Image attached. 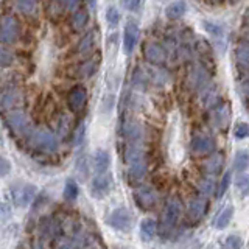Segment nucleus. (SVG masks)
<instances>
[{
	"label": "nucleus",
	"instance_id": "obj_4",
	"mask_svg": "<svg viewBox=\"0 0 249 249\" xmlns=\"http://www.w3.org/2000/svg\"><path fill=\"white\" fill-rule=\"evenodd\" d=\"M182 212H184L182 201L179 199L178 196H171L167 201L165 207H163V212H162V216H160V228L163 231H171L178 224Z\"/></svg>",
	"mask_w": 249,
	"mask_h": 249
},
{
	"label": "nucleus",
	"instance_id": "obj_43",
	"mask_svg": "<svg viewBox=\"0 0 249 249\" xmlns=\"http://www.w3.org/2000/svg\"><path fill=\"white\" fill-rule=\"evenodd\" d=\"M10 171H11V163H10V160L0 156V178H5L6 175H10Z\"/></svg>",
	"mask_w": 249,
	"mask_h": 249
},
{
	"label": "nucleus",
	"instance_id": "obj_18",
	"mask_svg": "<svg viewBox=\"0 0 249 249\" xmlns=\"http://www.w3.org/2000/svg\"><path fill=\"white\" fill-rule=\"evenodd\" d=\"M123 136L128 142L132 143H140L143 139V128L142 124L136 120H128L123 124Z\"/></svg>",
	"mask_w": 249,
	"mask_h": 249
},
{
	"label": "nucleus",
	"instance_id": "obj_2",
	"mask_svg": "<svg viewBox=\"0 0 249 249\" xmlns=\"http://www.w3.org/2000/svg\"><path fill=\"white\" fill-rule=\"evenodd\" d=\"M5 124L10 132L16 137H28L31 132V123L25 111L20 109H11L5 115Z\"/></svg>",
	"mask_w": 249,
	"mask_h": 249
},
{
	"label": "nucleus",
	"instance_id": "obj_3",
	"mask_svg": "<svg viewBox=\"0 0 249 249\" xmlns=\"http://www.w3.org/2000/svg\"><path fill=\"white\" fill-rule=\"evenodd\" d=\"M22 25L19 19L13 14L0 16V44L13 45L20 39Z\"/></svg>",
	"mask_w": 249,
	"mask_h": 249
},
{
	"label": "nucleus",
	"instance_id": "obj_12",
	"mask_svg": "<svg viewBox=\"0 0 249 249\" xmlns=\"http://www.w3.org/2000/svg\"><path fill=\"white\" fill-rule=\"evenodd\" d=\"M143 56L153 66H163L167 61V49L159 42L146 41L143 44Z\"/></svg>",
	"mask_w": 249,
	"mask_h": 249
},
{
	"label": "nucleus",
	"instance_id": "obj_35",
	"mask_svg": "<svg viewBox=\"0 0 249 249\" xmlns=\"http://www.w3.org/2000/svg\"><path fill=\"white\" fill-rule=\"evenodd\" d=\"M84 137H86V123L84 122H80L75 126L73 129V134H72V142L73 145H81L84 142Z\"/></svg>",
	"mask_w": 249,
	"mask_h": 249
},
{
	"label": "nucleus",
	"instance_id": "obj_6",
	"mask_svg": "<svg viewBox=\"0 0 249 249\" xmlns=\"http://www.w3.org/2000/svg\"><path fill=\"white\" fill-rule=\"evenodd\" d=\"M37 231L42 240H58L62 237L64 226L53 216H42L37 223Z\"/></svg>",
	"mask_w": 249,
	"mask_h": 249
},
{
	"label": "nucleus",
	"instance_id": "obj_28",
	"mask_svg": "<svg viewBox=\"0 0 249 249\" xmlns=\"http://www.w3.org/2000/svg\"><path fill=\"white\" fill-rule=\"evenodd\" d=\"M146 175V160H140V162H136L132 163V165H129V179L131 181H140L143 176Z\"/></svg>",
	"mask_w": 249,
	"mask_h": 249
},
{
	"label": "nucleus",
	"instance_id": "obj_7",
	"mask_svg": "<svg viewBox=\"0 0 249 249\" xmlns=\"http://www.w3.org/2000/svg\"><path fill=\"white\" fill-rule=\"evenodd\" d=\"M22 92L16 84L0 88V111H11L22 103Z\"/></svg>",
	"mask_w": 249,
	"mask_h": 249
},
{
	"label": "nucleus",
	"instance_id": "obj_51",
	"mask_svg": "<svg viewBox=\"0 0 249 249\" xmlns=\"http://www.w3.org/2000/svg\"><path fill=\"white\" fill-rule=\"evenodd\" d=\"M246 19L249 20V10H248V13H246Z\"/></svg>",
	"mask_w": 249,
	"mask_h": 249
},
{
	"label": "nucleus",
	"instance_id": "obj_13",
	"mask_svg": "<svg viewBox=\"0 0 249 249\" xmlns=\"http://www.w3.org/2000/svg\"><path fill=\"white\" fill-rule=\"evenodd\" d=\"M190 150L195 156H207L215 151V142L206 134H195L190 142Z\"/></svg>",
	"mask_w": 249,
	"mask_h": 249
},
{
	"label": "nucleus",
	"instance_id": "obj_32",
	"mask_svg": "<svg viewBox=\"0 0 249 249\" xmlns=\"http://www.w3.org/2000/svg\"><path fill=\"white\" fill-rule=\"evenodd\" d=\"M14 3H16V8H18V11L25 16L33 14L36 10V0H14Z\"/></svg>",
	"mask_w": 249,
	"mask_h": 249
},
{
	"label": "nucleus",
	"instance_id": "obj_50",
	"mask_svg": "<svg viewBox=\"0 0 249 249\" xmlns=\"http://www.w3.org/2000/svg\"><path fill=\"white\" fill-rule=\"evenodd\" d=\"M86 2H88L90 6H95V3H97V0H86Z\"/></svg>",
	"mask_w": 249,
	"mask_h": 249
},
{
	"label": "nucleus",
	"instance_id": "obj_15",
	"mask_svg": "<svg viewBox=\"0 0 249 249\" xmlns=\"http://www.w3.org/2000/svg\"><path fill=\"white\" fill-rule=\"evenodd\" d=\"M207 199L206 196H198V198H193L190 201L189 207H187V218L189 221L192 223H198L199 220H202V216L206 215L207 212Z\"/></svg>",
	"mask_w": 249,
	"mask_h": 249
},
{
	"label": "nucleus",
	"instance_id": "obj_52",
	"mask_svg": "<svg viewBox=\"0 0 249 249\" xmlns=\"http://www.w3.org/2000/svg\"><path fill=\"white\" fill-rule=\"evenodd\" d=\"M160 2H163V0H160Z\"/></svg>",
	"mask_w": 249,
	"mask_h": 249
},
{
	"label": "nucleus",
	"instance_id": "obj_1",
	"mask_svg": "<svg viewBox=\"0 0 249 249\" xmlns=\"http://www.w3.org/2000/svg\"><path fill=\"white\" fill-rule=\"evenodd\" d=\"M27 142L33 150L41 151V153H54L58 150V145H59L58 137L47 129L31 131L27 137Z\"/></svg>",
	"mask_w": 249,
	"mask_h": 249
},
{
	"label": "nucleus",
	"instance_id": "obj_39",
	"mask_svg": "<svg viewBox=\"0 0 249 249\" xmlns=\"http://www.w3.org/2000/svg\"><path fill=\"white\" fill-rule=\"evenodd\" d=\"M202 27H204V30L207 31V33L210 36H213V37H220L223 35V30L220 25H216V23L213 22H209V20H204L202 22Z\"/></svg>",
	"mask_w": 249,
	"mask_h": 249
},
{
	"label": "nucleus",
	"instance_id": "obj_42",
	"mask_svg": "<svg viewBox=\"0 0 249 249\" xmlns=\"http://www.w3.org/2000/svg\"><path fill=\"white\" fill-rule=\"evenodd\" d=\"M61 8H64L66 11H75L78 8V3L80 0H54Z\"/></svg>",
	"mask_w": 249,
	"mask_h": 249
},
{
	"label": "nucleus",
	"instance_id": "obj_27",
	"mask_svg": "<svg viewBox=\"0 0 249 249\" xmlns=\"http://www.w3.org/2000/svg\"><path fill=\"white\" fill-rule=\"evenodd\" d=\"M140 232L145 240H151L154 238V235L158 233V223L151 218H145V220L140 223Z\"/></svg>",
	"mask_w": 249,
	"mask_h": 249
},
{
	"label": "nucleus",
	"instance_id": "obj_36",
	"mask_svg": "<svg viewBox=\"0 0 249 249\" xmlns=\"http://www.w3.org/2000/svg\"><path fill=\"white\" fill-rule=\"evenodd\" d=\"M215 182L212 179H202V181L198 184V192L201 193V196H210L215 192Z\"/></svg>",
	"mask_w": 249,
	"mask_h": 249
},
{
	"label": "nucleus",
	"instance_id": "obj_21",
	"mask_svg": "<svg viewBox=\"0 0 249 249\" xmlns=\"http://www.w3.org/2000/svg\"><path fill=\"white\" fill-rule=\"evenodd\" d=\"M95 41H97L95 33H93V31H88V33L80 39V42H78L76 53L80 54V56H88V54H90L92 50L95 49Z\"/></svg>",
	"mask_w": 249,
	"mask_h": 249
},
{
	"label": "nucleus",
	"instance_id": "obj_23",
	"mask_svg": "<svg viewBox=\"0 0 249 249\" xmlns=\"http://www.w3.org/2000/svg\"><path fill=\"white\" fill-rule=\"evenodd\" d=\"M92 163H93V170L97 173H103V171H107L109 165H111V156L105 150H97L93 153Z\"/></svg>",
	"mask_w": 249,
	"mask_h": 249
},
{
	"label": "nucleus",
	"instance_id": "obj_38",
	"mask_svg": "<svg viewBox=\"0 0 249 249\" xmlns=\"http://www.w3.org/2000/svg\"><path fill=\"white\" fill-rule=\"evenodd\" d=\"M106 20L111 27H117L120 22V13L115 6H109L106 10Z\"/></svg>",
	"mask_w": 249,
	"mask_h": 249
},
{
	"label": "nucleus",
	"instance_id": "obj_26",
	"mask_svg": "<svg viewBox=\"0 0 249 249\" xmlns=\"http://www.w3.org/2000/svg\"><path fill=\"white\" fill-rule=\"evenodd\" d=\"M232 215H233V207L232 206H226L221 212H220V215H218L216 218H215V221H213V226L216 229H224L226 226H228L229 223H231V220H232Z\"/></svg>",
	"mask_w": 249,
	"mask_h": 249
},
{
	"label": "nucleus",
	"instance_id": "obj_8",
	"mask_svg": "<svg viewBox=\"0 0 249 249\" xmlns=\"http://www.w3.org/2000/svg\"><path fill=\"white\" fill-rule=\"evenodd\" d=\"M112 176L107 173V171H103V173H97V176L92 179L90 182V193L93 198L97 199H103L105 196H107L112 190Z\"/></svg>",
	"mask_w": 249,
	"mask_h": 249
},
{
	"label": "nucleus",
	"instance_id": "obj_34",
	"mask_svg": "<svg viewBox=\"0 0 249 249\" xmlns=\"http://www.w3.org/2000/svg\"><path fill=\"white\" fill-rule=\"evenodd\" d=\"M78 193H80L78 184L73 181V179H67L66 185H64V199H67V201H75L78 198Z\"/></svg>",
	"mask_w": 249,
	"mask_h": 249
},
{
	"label": "nucleus",
	"instance_id": "obj_14",
	"mask_svg": "<svg viewBox=\"0 0 249 249\" xmlns=\"http://www.w3.org/2000/svg\"><path fill=\"white\" fill-rule=\"evenodd\" d=\"M139 41V25L136 20L129 19L124 25V31H123V50L126 54H131L134 52L136 45Z\"/></svg>",
	"mask_w": 249,
	"mask_h": 249
},
{
	"label": "nucleus",
	"instance_id": "obj_5",
	"mask_svg": "<svg viewBox=\"0 0 249 249\" xmlns=\"http://www.w3.org/2000/svg\"><path fill=\"white\" fill-rule=\"evenodd\" d=\"M36 193H37V190L33 184H16L11 187V190H10L14 206H18L20 209L28 207L31 202L35 201Z\"/></svg>",
	"mask_w": 249,
	"mask_h": 249
},
{
	"label": "nucleus",
	"instance_id": "obj_48",
	"mask_svg": "<svg viewBox=\"0 0 249 249\" xmlns=\"http://www.w3.org/2000/svg\"><path fill=\"white\" fill-rule=\"evenodd\" d=\"M8 216H10V207L3 204V202H0V221L6 220Z\"/></svg>",
	"mask_w": 249,
	"mask_h": 249
},
{
	"label": "nucleus",
	"instance_id": "obj_9",
	"mask_svg": "<svg viewBox=\"0 0 249 249\" xmlns=\"http://www.w3.org/2000/svg\"><path fill=\"white\" fill-rule=\"evenodd\" d=\"M106 221L111 228H114L117 231H122V232H126L131 229V226H132V215L129 213L128 209L117 207L107 215Z\"/></svg>",
	"mask_w": 249,
	"mask_h": 249
},
{
	"label": "nucleus",
	"instance_id": "obj_22",
	"mask_svg": "<svg viewBox=\"0 0 249 249\" xmlns=\"http://www.w3.org/2000/svg\"><path fill=\"white\" fill-rule=\"evenodd\" d=\"M89 19H90V16H89L88 10H84V8H76L72 14V18H70V27H72L75 31H81L88 27Z\"/></svg>",
	"mask_w": 249,
	"mask_h": 249
},
{
	"label": "nucleus",
	"instance_id": "obj_45",
	"mask_svg": "<svg viewBox=\"0 0 249 249\" xmlns=\"http://www.w3.org/2000/svg\"><path fill=\"white\" fill-rule=\"evenodd\" d=\"M237 185H238V190H241L243 193H249V176L240 175L238 181H237Z\"/></svg>",
	"mask_w": 249,
	"mask_h": 249
},
{
	"label": "nucleus",
	"instance_id": "obj_41",
	"mask_svg": "<svg viewBox=\"0 0 249 249\" xmlns=\"http://www.w3.org/2000/svg\"><path fill=\"white\" fill-rule=\"evenodd\" d=\"M229 184H231V171H228V173H224L221 182H220V187H218V192H216V196L218 198H223L224 193L228 192L229 189Z\"/></svg>",
	"mask_w": 249,
	"mask_h": 249
},
{
	"label": "nucleus",
	"instance_id": "obj_11",
	"mask_svg": "<svg viewBox=\"0 0 249 249\" xmlns=\"http://www.w3.org/2000/svg\"><path fill=\"white\" fill-rule=\"evenodd\" d=\"M134 201L137 207L143 209V210H150L153 209L156 204H158V192H156L153 187L150 185H142V187H137L134 190Z\"/></svg>",
	"mask_w": 249,
	"mask_h": 249
},
{
	"label": "nucleus",
	"instance_id": "obj_33",
	"mask_svg": "<svg viewBox=\"0 0 249 249\" xmlns=\"http://www.w3.org/2000/svg\"><path fill=\"white\" fill-rule=\"evenodd\" d=\"M75 171L76 175L80 176L81 181H84L86 178L89 175V163H88V158L86 156H80L75 162Z\"/></svg>",
	"mask_w": 249,
	"mask_h": 249
},
{
	"label": "nucleus",
	"instance_id": "obj_37",
	"mask_svg": "<svg viewBox=\"0 0 249 249\" xmlns=\"http://www.w3.org/2000/svg\"><path fill=\"white\" fill-rule=\"evenodd\" d=\"M132 84L136 86L137 89H140V88H145V86L148 84V76L145 75V72L142 69H136L134 70V76H132Z\"/></svg>",
	"mask_w": 249,
	"mask_h": 249
},
{
	"label": "nucleus",
	"instance_id": "obj_47",
	"mask_svg": "<svg viewBox=\"0 0 249 249\" xmlns=\"http://www.w3.org/2000/svg\"><path fill=\"white\" fill-rule=\"evenodd\" d=\"M67 129H69V119H62L61 122H59V128H58V131H59V134L61 136H67Z\"/></svg>",
	"mask_w": 249,
	"mask_h": 249
},
{
	"label": "nucleus",
	"instance_id": "obj_29",
	"mask_svg": "<svg viewBox=\"0 0 249 249\" xmlns=\"http://www.w3.org/2000/svg\"><path fill=\"white\" fill-rule=\"evenodd\" d=\"M235 58H237V62L241 67L249 70V44L248 42H243L237 47Z\"/></svg>",
	"mask_w": 249,
	"mask_h": 249
},
{
	"label": "nucleus",
	"instance_id": "obj_40",
	"mask_svg": "<svg viewBox=\"0 0 249 249\" xmlns=\"http://www.w3.org/2000/svg\"><path fill=\"white\" fill-rule=\"evenodd\" d=\"M233 136H235L238 140L246 139V137L249 136V124L245 123V122H241V123L235 124V128H233Z\"/></svg>",
	"mask_w": 249,
	"mask_h": 249
},
{
	"label": "nucleus",
	"instance_id": "obj_44",
	"mask_svg": "<svg viewBox=\"0 0 249 249\" xmlns=\"http://www.w3.org/2000/svg\"><path fill=\"white\" fill-rule=\"evenodd\" d=\"M224 245L228 248H232V249H238V248H241V245H243V241H241V238L237 235H231V237H228V240L224 241Z\"/></svg>",
	"mask_w": 249,
	"mask_h": 249
},
{
	"label": "nucleus",
	"instance_id": "obj_25",
	"mask_svg": "<svg viewBox=\"0 0 249 249\" xmlns=\"http://www.w3.org/2000/svg\"><path fill=\"white\" fill-rule=\"evenodd\" d=\"M187 13V3L185 0H176V2L170 3L165 10V16L170 20H178Z\"/></svg>",
	"mask_w": 249,
	"mask_h": 249
},
{
	"label": "nucleus",
	"instance_id": "obj_46",
	"mask_svg": "<svg viewBox=\"0 0 249 249\" xmlns=\"http://www.w3.org/2000/svg\"><path fill=\"white\" fill-rule=\"evenodd\" d=\"M140 5V0H122V6L126 11H137Z\"/></svg>",
	"mask_w": 249,
	"mask_h": 249
},
{
	"label": "nucleus",
	"instance_id": "obj_17",
	"mask_svg": "<svg viewBox=\"0 0 249 249\" xmlns=\"http://www.w3.org/2000/svg\"><path fill=\"white\" fill-rule=\"evenodd\" d=\"M189 81H190L192 89L202 90V89H206L207 86H209L210 76L207 73V70L202 66H195L190 70V73H189Z\"/></svg>",
	"mask_w": 249,
	"mask_h": 249
},
{
	"label": "nucleus",
	"instance_id": "obj_31",
	"mask_svg": "<svg viewBox=\"0 0 249 249\" xmlns=\"http://www.w3.org/2000/svg\"><path fill=\"white\" fill-rule=\"evenodd\" d=\"M248 167H249V154L246 151L237 153L235 159H233V168H235L237 173H243Z\"/></svg>",
	"mask_w": 249,
	"mask_h": 249
},
{
	"label": "nucleus",
	"instance_id": "obj_10",
	"mask_svg": "<svg viewBox=\"0 0 249 249\" xmlns=\"http://www.w3.org/2000/svg\"><path fill=\"white\" fill-rule=\"evenodd\" d=\"M88 105V90L84 86H73L67 93V106L73 114H80Z\"/></svg>",
	"mask_w": 249,
	"mask_h": 249
},
{
	"label": "nucleus",
	"instance_id": "obj_20",
	"mask_svg": "<svg viewBox=\"0 0 249 249\" xmlns=\"http://www.w3.org/2000/svg\"><path fill=\"white\" fill-rule=\"evenodd\" d=\"M123 158H124V162H126L128 165H132V163L140 162V160H145L143 148L140 146V143H132V142H128L126 148H124Z\"/></svg>",
	"mask_w": 249,
	"mask_h": 249
},
{
	"label": "nucleus",
	"instance_id": "obj_24",
	"mask_svg": "<svg viewBox=\"0 0 249 249\" xmlns=\"http://www.w3.org/2000/svg\"><path fill=\"white\" fill-rule=\"evenodd\" d=\"M223 163H224L223 156L220 153H215L207 162H204V171L209 176H218L223 170Z\"/></svg>",
	"mask_w": 249,
	"mask_h": 249
},
{
	"label": "nucleus",
	"instance_id": "obj_49",
	"mask_svg": "<svg viewBox=\"0 0 249 249\" xmlns=\"http://www.w3.org/2000/svg\"><path fill=\"white\" fill-rule=\"evenodd\" d=\"M243 92H245V95H246V98L249 101V78L243 83Z\"/></svg>",
	"mask_w": 249,
	"mask_h": 249
},
{
	"label": "nucleus",
	"instance_id": "obj_16",
	"mask_svg": "<svg viewBox=\"0 0 249 249\" xmlns=\"http://www.w3.org/2000/svg\"><path fill=\"white\" fill-rule=\"evenodd\" d=\"M100 67V62L97 58H89L86 59L83 62H80V64H76L72 70V76L75 78H81V80H84V78H90L97 73V70Z\"/></svg>",
	"mask_w": 249,
	"mask_h": 249
},
{
	"label": "nucleus",
	"instance_id": "obj_30",
	"mask_svg": "<svg viewBox=\"0 0 249 249\" xmlns=\"http://www.w3.org/2000/svg\"><path fill=\"white\" fill-rule=\"evenodd\" d=\"M14 53L3 44H0V67H10L14 64Z\"/></svg>",
	"mask_w": 249,
	"mask_h": 249
},
{
	"label": "nucleus",
	"instance_id": "obj_19",
	"mask_svg": "<svg viewBox=\"0 0 249 249\" xmlns=\"http://www.w3.org/2000/svg\"><path fill=\"white\" fill-rule=\"evenodd\" d=\"M212 120H213L216 128H220V129L228 128V124L231 122V107H229V105H226V103L218 105L213 109V112H212Z\"/></svg>",
	"mask_w": 249,
	"mask_h": 249
}]
</instances>
